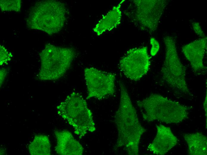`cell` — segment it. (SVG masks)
I'll return each mask as SVG.
<instances>
[{"label": "cell", "mask_w": 207, "mask_h": 155, "mask_svg": "<svg viewBox=\"0 0 207 155\" xmlns=\"http://www.w3.org/2000/svg\"><path fill=\"white\" fill-rule=\"evenodd\" d=\"M119 86V106L115 115L118 136L114 149L123 147L128 155H138L141 137L146 129L139 121L136 110L125 85L120 82Z\"/></svg>", "instance_id": "6da1fadb"}, {"label": "cell", "mask_w": 207, "mask_h": 155, "mask_svg": "<svg viewBox=\"0 0 207 155\" xmlns=\"http://www.w3.org/2000/svg\"><path fill=\"white\" fill-rule=\"evenodd\" d=\"M144 120L167 124L178 123L188 117L189 108L161 95L152 94L137 101Z\"/></svg>", "instance_id": "7a4b0ae2"}, {"label": "cell", "mask_w": 207, "mask_h": 155, "mask_svg": "<svg viewBox=\"0 0 207 155\" xmlns=\"http://www.w3.org/2000/svg\"><path fill=\"white\" fill-rule=\"evenodd\" d=\"M66 11L64 4L59 1L37 2L30 9L26 25L30 29L40 30L49 35L57 33L64 25Z\"/></svg>", "instance_id": "3957f363"}, {"label": "cell", "mask_w": 207, "mask_h": 155, "mask_svg": "<svg viewBox=\"0 0 207 155\" xmlns=\"http://www.w3.org/2000/svg\"><path fill=\"white\" fill-rule=\"evenodd\" d=\"M57 108L58 114L72 126L74 133L79 138L95 130L92 113L79 93L72 92Z\"/></svg>", "instance_id": "277c9868"}, {"label": "cell", "mask_w": 207, "mask_h": 155, "mask_svg": "<svg viewBox=\"0 0 207 155\" xmlns=\"http://www.w3.org/2000/svg\"><path fill=\"white\" fill-rule=\"evenodd\" d=\"M167 4L165 0H131L124 13L137 27L152 33L157 29Z\"/></svg>", "instance_id": "5b68a950"}, {"label": "cell", "mask_w": 207, "mask_h": 155, "mask_svg": "<svg viewBox=\"0 0 207 155\" xmlns=\"http://www.w3.org/2000/svg\"><path fill=\"white\" fill-rule=\"evenodd\" d=\"M165 56L161 73L164 81L172 90L180 94H190L186 78V69L178 54L175 41L172 37L164 38Z\"/></svg>", "instance_id": "8992f818"}, {"label": "cell", "mask_w": 207, "mask_h": 155, "mask_svg": "<svg viewBox=\"0 0 207 155\" xmlns=\"http://www.w3.org/2000/svg\"><path fill=\"white\" fill-rule=\"evenodd\" d=\"M76 54L73 48L47 44L40 53V75L45 80L59 78L70 68Z\"/></svg>", "instance_id": "52a82bcc"}, {"label": "cell", "mask_w": 207, "mask_h": 155, "mask_svg": "<svg viewBox=\"0 0 207 155\" xmlns=\"http://www.w3.org/2000/svg\"><path fill=\"white\" fill-rule=\"evenodd\" d=\"M150 57L146 46L128 50L119 62V70L127 78L133 81L140 80L148 73Z\"/></svg>", "instance_id": "ba28073f"}, {"label": "cell", "mask_w": 207, "mask_h": 155, "mask_svg": "<svg viewBox=\"0 0 207 155\" xmlns=\"http://www.w3.org/2000/svg\"><path fill=\"white\" fill-rule=\"evenodd\" d=\"M84 76L87 91V100L91 98L101 99L114 94L116 75L96 68H86Z\"/></svg>", "instance_id": "9c48e42d"}, {"label": "cell", "mask_w": 207, "mask_h": 155, "mask_svg": "<svg viewBox=\"0 0 207 155\" xmlns=\"http://www.w3.org/2000/svg\"><path fill=\"white\" fill-rule=\"evenodd\" d=\"M207 37H205L186 44L182 51L189 61L195 73L206 70L203 59L207 49Z\"/></svg>", "instance_id": "30bf717a"}, {"label": "cell", "mask_w": 207, "mask_h": 155, "mask_svg": "<svg viewBox=\"0 0 207 155\" xmlns=\"http://www.w3.org/2000/svg\"><path fill=\"white\" fill-rule=\"evenodd\" d=\"M156 128V136L148 148L155 154L164 155L177 144L178 140L170 127L160 124Z\"/></svg>", "instance_id": "8fae6325"}, {"label": "cell", "mask_w": 207, "mask_h": 155, "mask_svg": "<svg viewBox=\"0 0 207 155\" xmlns=\"http://www.w3.org/2000/svg\"><path fill=\"white\" fill-rule=\"evenodd\" d=\"M57 140L55 150L57 154L61 155H81L84 148L81 144L67 130H55Z\"/></svg>", "instance_id": "7c38bea8"}, {"label": "cell", "mask_w": 207, "mask_h": 155, "mask_svg": "<svg viewBox=\"0 0 207 155\" xmlns=\"http://www.w3.org/2000/svg\"><path fill=\"white\" fill-rule=\"evenodd\" d=\"M125 1H121L99 21L93 29L97 35H100L112 30L120 24L122 17L121 7Z\"/></svg>", "instance_id": "4fadbf2b"}, {"label": "cell", "mask_w": 207, "mask_h": 155, "mask_svg": "<svg viewBox=\"0 0 207 155\" xmlns=\"http://www.w3.org/2000/svg\"><path fill=\"white\" fill-rule=\"evenodd\" d=\"M183 137L188 145V154H207L206 136L201 133L196 132L184 134Z\"/></svg>", "instance_id": "5bb4252c"}, {"label": "cell", "mask_w": 207, "mask_h": 155, "mask_svg": "<svg viewBox=\"0 0 207 155\" xmlns=\"http://www.w3.org/2000/svg\"><path fill=\"white\" fill-rule=\"evenodd\" d=\"M28 147L29 153L32 155H49L51 154L50 142L46 135H36Z\"/></svg>", "instance_id": "9a60e30c"}, {"label": "cell", "mask_w": 207, "mask_h": 155, "mask_svg": "<svg viewBox=\"0 0 207 155\" xmlns=\"http://www.w3.org/2000/svg\"><path fill=\"white\" fill-rule=\"evenodd\" d=\"M0 7L2 11H19L21 9L20 0H0Z\"/></svg>", "instance_id": "2e32d148"}, {"label": "cell", "mask_w": 207, "mask_h": 155, "mask_svg": "<svg viewBox=\"0 0 207 155\" xmlns=\"http://www.w3.org/2000/svg\"><path fill=\"white\" fill-rule=\"evenodd\" d=\"M150 43L151 45L150 54L151 56H154L157 53L160 49V44L158 41L154 38H151Z\"/></svg>", "instance_id": "e0dca14e"}, {"label": "cell", "mask_w": 207, "mask_h": 155, "mask_svg": "<svg viewBox=\"0 0 207 155\" xmlns=\"http://www.w3.org/2000/svg\"><path fill=\"white\" fill-rule=\"evenodd\" d=\"M0 63H6L9 60L10 55L8 52L3 46H0Z\"/></svg>", "instance_id": "ac0fdd59"}, {"label": "cell", "mask_w": 207, "mask_h": 155, "mask_svg": "<svg viewBox=\"0 0 207 155\" xmlns=\"http://www.w3.org/2000/svg\"><path fill=\"white\" fill-rule=\"evenodd\" d=\"M192 26L194 31L197 35L201 37V38L206 37L198 22H193Z\"/></svg>", "instance_id": "d6986e66"}, {"label": "cell", "mask_w": 207, "mask_h": 155, "mask_svg": "<svg viewBox=\"0 0 207 155\" xmlns=\"http://www.w3.org/2000/svg\"><path fill=\"white\" fill-rule=\"evenodd\" d=\"M207 92H206V96L205 98V99L204 100L203 103V106L204 110L205 112V115L206 117H207Z\"/></svg>", "instance_id": "ffe728a7"}]
</instances>
